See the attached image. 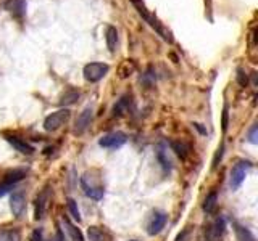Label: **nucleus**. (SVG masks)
Here are the masks:
<instances>
[{
  "label": "nucleus",
  "instance_id": "nucleus-1",
  "mask_svg": "<svg viewBox=\"0 0 258 241\" xmlns=\"http://www.w3.org/2000/svg\"><path fill=\"white\" fill-rule=\"evenodd\" d=\"M131 2L134 3V6H135V8H137L139 15H140L142 18H144L145 21H147L148 24H150L152 28H153L155 31H157V32H158V34H160L161 37L165 39L166 42H173V37H171V34H170V31H166V29L163 28V26L160 24V21H158V19H157V18H153V16L150 15V13L147 11L145 5L142 3V0H131Z\"/></svg>",
  "mask_w": 258,
  "mask_h": 241
},
{
  "label": "nucleus",
  "instance_id": "nucleus-2",
  "mask_svg": "<svg viewBox=\"0 0 258 241\" xmlns=\"http://www.w3.org/2000/svg\"><path fill=\"white\" fill-rule=\"evenodd\" d=\"M71 118V111L69 109H58V111L49 114L47 118L44 121V129L47 130V132H55L62 126H64Z\"/></svg>",
  "mask_w": 258,
  "mask_h": 241
},
{
  "label": "nucleus",
  "instance_id": "nucleus-3",
  "mask_svg": "<svg viewBox=\"0 0 258 241\" xmlns=\"http://www.w3.org/2000/svg\"><path fill=\"white\" fill-rule=\"evenodd\" d=\"M81 187H82L84 193H86V196L97 199V201L103 198V187L100 184H97L95 179L89 172L84 174L81 177Z\"/></svg>",
  "mask_w": 258,
  "mask_h": 241
},
{
  "label": "nucleus",
  "instance_id": "nucleus-4",
  "mask_svg": "<svg viewBox=\"0 0 258 241\" xmlns=\"http://www.w3.org/2000/svg\"><path fill=\"white\" fill-rule=\"evenodd\" d=\"M110 66L105 63H89L84 66V77L87 82H99L107 76Z\"/></svg>",
  "mask_w": 258,
  "mask_h": 241
},
{
  "label": "nucleus",
  "instance_id": "nucleus-5",
  "mask_svg": "<svg viewBox=\"0 0 258 241\" xmlns=\"http://www.w3.org/2000/svg\"><path fill=\"white\" fill-rule=\"evenodd\" d=\"M250 162L249 161H241V162H237V164L232 167V171H231V188L232 190H237L239 187L242 185V182L245 180V175H247V171L250 169Z\"/></svg>",
  "mask_w": 258,
  "mask_h": 241
},
{
  "label": "nucleus",
  "instance_id": "nucleus-6",
  "mask_svg": "<svg viewBox=\"0 0 258 241\" xmlns=\"http://www.w3.org/2000/svg\"><path fill=\"white\" fill-rule=\"evenodd\" d=\"M126 142H128L126 134H123V132H112V134L103 135L102 139L99 140V145L103 146V148H120V146L125 145Z\"/></svg>",
  "mask_w": 258,
  "mask_h": 241
},
{
  "label": "nucleus",
  "instance_id": "nucleus-7",
  "mask_svg": "<svg viewBox=\"0 0 258 241\" xmlns=\"http://www.w3.org/2000/svg\"><path fill=\"white\" fill-rule=\"evenodd\" d=\"M165 225H166V214L161 211H155L150 222L147 224V233L152 237L157 235V233H160L165 229Z\"/></svg>",
  "mask_w": 258,
  "mask_h": 241
},
{
  "label": "nucleus",
  "instance_id": "nucleus-8",
  "mask_svg": "<svg viewBox=\"0 0 258 241\" xmlns=\"http://www.w3.org/2000/svg\"><path fill=\"white\" fill-rule=\"evenodd\" d=\"M224 229H226L224 219H216L205 232L206 241H221L224 235Z\"/></svg>",
  "mask_w": 258,
  "mask_h": 241
},
{
  "label": "nucleus",
  "instance_id": "nucleus-9",
  "mask_svg": "<svg viewBox=\"0 0 258 241\" xmlns=\"http://www.w3.org/2000/svg\"><path fill=\"white\" fill-rule=\"evenodd\" d=\"M92 108L87 106L84 111L77 116V119H76V126H74V134L76 135H82L86 130L89 129L90 126V121H92Z\"/></svg>",
  "mask_w": 258,
  "mask_h": 241
},
{
  "label": "nucleus",
  "instance_id": "nucleus-10",
  "mask_svg": "<svg viewBox=\"0 0 258 241\" xmlns=\"http://www.w3.org/2000/svg\"><path fill=\"white\" fill-rule=\"evenodd\" d=\"M49 199H50V188L45 187L44 190L39 193V196L36 198V214H34L36 220H41L44 217L45 209H47V204H49Z\"/></svg>",
  "mask_w": 258,
  "mask_h": 241
},
{
  "label": "nucleus",
  "instance_id": "nucleus-11",
  "mask_svg": "<svg viewBox=\"0 0 258 241\" xmlns=\"http://www.w3.org/2000/svg\"><path fill=\"white\" fill-rule=\"evenodd\" d=\"M24 206H26L24 194L21 192L13 193V196L10 199V209L13 212V216H15V217H21V214L24 212Z\"/></svg>",
  "mask_w": 258,
  "mask_h": 241
},
{
  "label": "nucleus",
  "instance_id": "nucleus-12",
  "mask_svg": "<svg viewBox=\"0 0 258 241\" xmlns=\"http://www.w3.org/2000/svg\"><path fill=\"white\" fill-rule=\"evenodd\" d=\"M5 10H8L15 18H23L26 15V2L24 0H6Z\"/></svg>",
  "mask_w": 258,
  "mask_h": 241
},
{
  "label": "nucleus",
  "instance_id": "nucleus-13",
  "mask_svg": "<svg viewBox=\"0 0 258 241\" xmlns=\"http://www.w3.org/2000/svg\"><path fill=\"white\" fill-rule=\"evenodd\" d=\"M6 140H8L10 145L15 149H18L19 153H23V154H32V153H34V148H32L29 143H26L21 139H18V137L10 135V137H6Z\"/></svg>",
  "mask_w": 258,
  "mask_h": 241
},
{
  "label": "nucleus",
  "instance_id": "nucleus-14",
  "mask_svg": "<svg viewBox=\"0 0 258 241\" xmlns=\"http://www.w3.org/2000/svg\"><path fill=\"white\" fill-rule=\"evenodd\" d=\"M129 105H131V96L129 95L121 96V98L118 100V103H116L115 108H113L115 118H121V116H125L129 111Z\"/></svg>",
  "mask_w": 258,
  "mask_h": 241
},
{
  "label": "nucleus",
  "instance_id": "nucleus-15",
  "mask_svg": "<svg viewBox=\"0 0 258 241\" xmlns=\"http://www.w3.org/2000/svg\"><path fill=\"white\" fill-rule=\"evenodd\" d=\"M62 224H63L64 229H66V232H68V235H69V240H71V241H84V237H82V233L79 232V229H77L76 225L71 224L66 217H63Z\"/></svg>",
  "mask_w": 258,
  "mask_h": 241
},
{
  "label": "nucleus",
  "instance_id": "nucleus-16",
  "mask_svg": "<svg viewBox=\"0 0 258 241\" xmlns=\"http://www.w3.org/2000/svg\"><path fill=\"white\" fill-rule=\"evenodd\" d=\"M105 41H107V47L110 51L116 50V44H118V31L113 26H108L107 32H105Z\"/></svg>",
  "mask_w": 258,
  "mask_h": 241
},
{
  "label": "nucleus",
  "instance_id": "nucleus-17",
  "mask_svg": "<svg viewBox=\"0 0 258 241\" xmlns=\"http://www.w3.org/2000/svg\"><path fill=\"white\" fill-rule=\"evenodd\" d=\"M26 177V171L24 169H15V171H10L5 174V179H3V184H8V185H15L16 182L23 180Z\"/></svg>",
  "mask_w": 258,
  "mask_h": 241
},
{
  "label": "nucleus",
  "instance_id": "nucleus-18",
  "mask_svg": "<svg viewBox=\"0 0 258 241\" xmlns=\"http://www.w3.org/2000/svg\"><path fill=\"white\" fill-rule=\"evenodd\" d=\"M234 232H236L237 241H255V237L252 235V232L247 229V227H242V225L236 224Z\"/></svg>",
  "mask_w": 258,
  "mask_h": 241
},
{
  "label": "nucleus",
  "instance_id": "nucleus-19",
  "mask_svg": "<svg viewBox=\"0 0 258 241\" xmlns=\"http://www.w3.org/2000/svg\"><path fill=\"white\" fill-rule=\"evenodd\" d=\"M171 148L181 159H186L187 154H189V146H187L184 142H171Z\"/></svg>",
  "mask_w": 258,
  "mask_h": 241
},
{
  "label": "nucleus",
  "instance_id": "nucleus-20",
  "mask_svg": "<svg viewBox=\"0 0 258 241\" xmlns=\"http://www.w3.org/2000/svg\"><path fill=\"white\" fill-rule=\"evenodd\" d=\"M216 203H218V194L216 192H211L208 196L205 198V203H203V211L211 214L213 211L216 209Z\"/></svg>",
  "mask_w": 258,
  "mask_h": 241
},
{
  "label": "nucleus",
  "instance_id": "nucleus-21",
  "mask_svg": "<svg viewBox=\"0 0 258 241\" xmlns=\"http://www.w3.org/2000/svg\"><path fill=\"white\" fill-rule=\"evenodd\" d=\"M0 241H21V235L18 230H0Z\"/></svg>",
  "mask_w": 258,
  "mask_h": 241
},
{
  "label": "nucleus",
  "instance_id": "nucleus-22",
  "mask_svg": "<svg viewBox=\"0 0 258 241\" xmlns=\"http://www.w3.org/2000/svg\"><path fill=\"white\" fill-rule=\"evenodd\" d=\"M87 235L90 241H107L105 233H103V230L99 229V227H89Z\"/></svg>",
  "mask_w": 258,
  "mask_h": 241
},
{
  "label": "nucleus",
  "instance_id": "nucleus-23",
  "mask_svg": "<svg viewBox=\"0 0 258 241\" xmlns=\"http://www.w3.org/2000/svg\"><path fill=\"white\" fill-rule=\"evenodd\" d=\"M157 158H158L160 164H161V167L165 169V171H171V161H170V158H168L166 151L161 146L158 148V151H157Z\"/></svg>",
  "mask_w": 258,
  "mask_h": 241
},
{
  "label": "nucleus",
  "instance_id": "nucleus-24",
  "mask_svg": "<svg viewBox=\"0 0 258 241\" xmlns=\"http://www.w3.org/2000/svg\"><path fill=\"white\" fill-rule=\"evenodd\" d=\"M77 98H79V92H76V90H71V92L64 94L63 98L60 100V103L64 106V105H71V103H74Z\"/></svg>",
  "mask_w": 258,
  "mask_h": 241
},
{
  "label": "nucleus",
  "instance_id": "nucleus-25",
  "mask_svg": "<svg viewBox=\"0 0 258 241\" xmlns=\"http://www.w3.org/2000/svg\"><path fill=\"white\" fill-rule=\"evenodd\" d=\"M68 209L71 212V216H73V219L77 220V222H81V214H79V209H77V203L73 198L68 199Z\"/></svg>",
  "mask_w": 258,
  "mask_h": 241
},
{
  "label": "nucleus",
  "instance_id": "nucleus-26",
  "mask_svg": "<svg viewBox=\"0 0 258 241\" xmlns=\"http://www.w3.org/2000/svg\"><path fill=\"white\" fill-rule=\"evenodd\" d=\"M223 151H224V145H221V146L218 148V151H216V154H215V159H213V169H215V167L218 166V159L221 161Z\"/></svg>",
  "mask_w": 258,
  "mask_h": 241
},
{
  "label": "nucleus",
  "instance_id": "nucleus-27",
  "mask_svg": "<svg viewBox=\"0 0 258 241\" xmlns=\"http://www.w3.org/2000/svg\"><path fill=\"white\" fill-rule=\"evenodd\" d=\"M257 130H258L257 126L252 127L250 134H249V140H250V143H258V140H257Z\"/></svg>",
  "mask_w": 258,
  "mask_h": 241
},
{
  "label": "nucleus",
  "instance_id": "nucleus-28",
  "mask_svg": "<svg viewBox=\"0 0 258 241\" xmlns=\"http://www.w3.org/2000/svg\"><path fill=\"white\" fill-rule=\"evenodd\" d=\"M31 241H42V232L41 230H34V232H32Z\"/></svg>",
  "mask_w": 258,
  "mask_h": 241
},
{
  "label": "nucleus",
  "instance_id": "nucleus-29",
  "mask_svg": "<svg viewBox=\"0 0 258 241\" xmlns=\"http://www.w3.org/2000/svg\"><path fill=\"white\" fill-rule=\"evenodd\" d=\"M11 187L13 185H8V184H2V185H0V196H3V194L8 193Z\"/></svg>",
  "mask_w": 258,
  "mask_h": 241
},
{
  "label": "nucleus",
  "instance_id": "nucleus-30",
  "mask_svg": "<svg viewBox=\"0 0 258 241\" xmlns=\"http://www.w3.org/2000/svg\"><path fill=\"white\" fill-rule=\"evenodd\" d=\"M237 79H239V84H241V86H245V84H247V76H244L242 69H239V76H237Z\"/></svg>",
  "mask_w": 258,
  "mask_h": 241
},
{
  "label": "nucleus",
  "instance_id": "nucleus-31",
  "mask_svg": "<svg viewBox=\"0 0 258 241\" xmlns=\"http://www.w3.org/2000/svg\"><path fill=\"white\" fill-rule=\"evenodd\" d=\"M223 130L224 132L228 130V108H224V114H223Z\"/></svg>",
  "mask_w": 258,
  "mask_h": 241
},
{
  "label": "nucleus",
  "instance_id": "nucleus-32",
  "mask_svg": "<svg viewBox=\"0 0 258 241\" xmlns=\"http://www.w3.org/2000/svg\"><path fill=\"white\" fill-rule=\"evenodd\" d=\"M131 241H135V240H131Z\"/></svg>",
  "mask_w": 258,
  "mask_h": 241
}]
</instances>
